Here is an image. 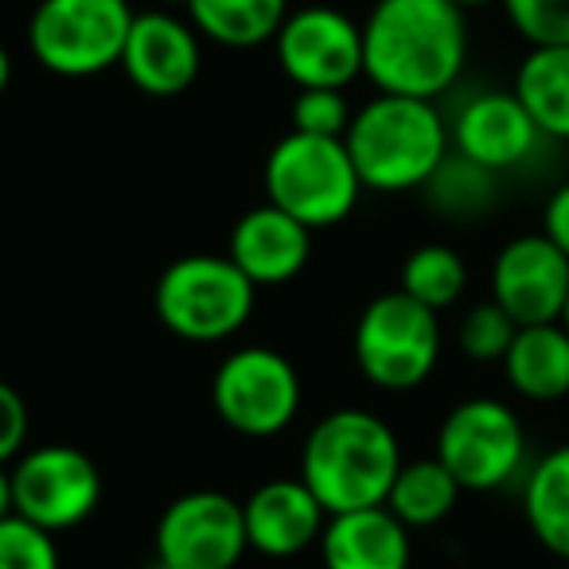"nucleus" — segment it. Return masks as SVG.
Returning <instances> with one entry per match:
<instances>
[{
	"label": "nucleus",
	"mask_w": 569,
	"mask_h": 569,
	"mask_svg": "<svg viewBox=\"0 0 569 569\" xmlns=\"http://www.w3.org/2000/svg\"><path fill=\"white\" fill-rule=\"evenodd\" d=\"M468 63V20L452 0H379L363 20V74L379 94L433 98Z\"/></svg>",
	"instance_id": "f257e3e1"
},
{
	"label": "nucleus",
	"mask_w": 569,
	"mask_h": 569,
	"mask_svg": "<svg viewBox=\"0 0 569 569\" xmlns=\"http://www.w3.org/2000/svg\"><path fill=\"white\" fill-rule=\"evenodd\" d=\"M402 465L395 429L371 410L328 413L301 449V480L328 515L382 507Z\"/></svg>",
	"instance_id": "f03ea898"
},
{
	"label": "nucleus",
	"mask_w": 569,
	"mask_h": 569,
	"mask_svg": "<svg viewBox=\"0 0 569 569\" xmlns=\"http://www.w3.org/2000/svg\"><path fill=\"white\" fill-rule=\"evenodd\" d=\"M363 188L371 191H413L452 152L449 121L426 98L379 94L351 118L343 137Z\"/></svg>",
	"instance_id": "7ed1b4c3"
},
{
	"label": "nucleus",
	"mask_w": 569,
	"mask_h": 569,
	"mask_svg": "<svg viewBox=\"0 0 569 569\" xmlns=\"http://www.w3.org/2000/svg\"><path fill=\"white\" fill-rule=\"evenodd\" d=\"M266 203L281 207L309 230L343 222L359 203L363 180L356 172L348 144L336 137L289 133L266 157Z\"/></svg>",
	"instance_id": "20e7f679"
},
{
	"label": "nucleus",
	"mask_w": 569,
	"mask_h": 569,
	"mask_svg": "<svg viewBox=\"0 0 569 569\" xmlns=\"http://www.w3.org/2000/svg\"><path fill=\"white\" fill-rule=\"evenodd\" d=\"M258 284L227 253H183L160 273L157 317L168 332L191 343H219L242 332L253 312Z\"/></svg>",
	"instance_id": "39448f33"
},
{
	"label": "nucleus",
	"mask_w": 569,
	"mask_h": 569,
	"mask_svg": "<svg viewBox=\"0 0 569 569\" xmlns=\"http://www.w3.org/2000/svg\"><path fill=\"white\" fill-rule=\"evenodd\" d=\"M133 17L129 0H40L28 20V43L43 71L90 79L121 67Z\"/></svg>",
	"instance_id": "423d86ee"
},
{
	"label": "nucleus",
	"mask_w": 569,
	"mask_h": 569,
	"mask_svg": "<svg viewBox=\"0 0 569 569\" xmlns=\"http://www.w3.org/2000/svg\"><path fill=\"white\" fill-rule=\"evenodd\" d=\"M441 359V320L402 289L375 297L356 325V363L379 390H413Z\"/></svg>",
	"instance_id": "0eeeda50"
},
{
	"label": "nucleus",
	"mask_w": 569,
	"mask_h": 569,
	"mask_svg": "<svg viewBox=\"0 0 569 569\" xmlns=\"http://www.w3.org/2000/svg\"><path fill=\"white\" fill-rule=\"evenodd\" d=\"M433 457L465 491H496L527 465V429L499 398H468L445 413Z\"/></svg>",
	"instance_id": "6e6552de"
},
{
	"label": "nucleus",
	"mask_w": 569,
	"mask_h": 569,
	"mask_svg": "<svg viewBox=\"0 0 569 569\" xmlns=\"http://www.w3.org/2000/svg\"><path fill=\"white\" fill-rule=\"evenodd\" d=\"M214 413L242 437H273L301 410V375L273 348H238L211 382Z\"/></svg>",
	"instance_id": "1a4fd4ad"
},
{
	"label": "nucleus",
	"mask_w": 569,
	"mask_h": 569,
	"mask_svg": "<svg viewBox=\"0 0 569 569\" xmlns=\"http://www.w3.org/2000/svg\"><path fill=\"white\" fill-rule=\"evenodd\" d=\"M102 503V472L74 445H40L12 465V507L36 527L71 530Z\"/></svg>",
	"instance_id": "9d476101"
},
{
	"label": "nucleus",
	"mask_w": 569,
	"mask_h": 569,
	"mask_svg": "<svg viewBox=\"0 0 569 569\" xmlns=\"http://www.w3.org/2000/svg\"><path fill=\"white\" fill-rule=\"evenodd\" d=\"M273 48L297 90H343L363 74V24L328 4L289 12Z\"/></svg>",
	"instance_id": "9b49d317"
},
{
	"label": "nucleus",
	"mask_w": 569,
	"mask_h": 569,
	"mask_svg": "<svg viewBox=\"0 0 569 569\" xmlns=\"http://www.w3.org/2000/svg\"><path fill=\"white\" fill-rule=\"evenodd\" d=\"M246 542L242 503L222 491H188L157 522V561L176 569H234Z\"/></svg>",
	"instance_id": "f8f14e48"
},
{
	"label": "nucleus",
	"mask_w": 569,
	"mask_h": 569,
	"mask_svg": "<svg viewBox=\"0 0 569 569\" xmlns=\"http://www.w3.org/2000/svg\"><path fill=\"white\" fill-rule=\"evenodd\" d=\"M569 297V258L538 230L519 234L496 253L491 301L519 328L558 325Z\"/></svg>",
	"instance_id": "ddd939ff"
},
{
	"label": "nucleus",
	"mask_w": 569,
	"mask_h": 569,
	"mask_svg": "<svg viewBox=\"0 0 569 569\" xmlns=\"http://www.w3.org/2000/svg\"><path fill=\"white\" fill-rule=\"evenodd\" d=\"M449 137L452 152H460L465 160H472V164L488 168L496 176L527 164L535 157L538 141H546L535 121H530V113L522 110V102L515 98V90H480V94H472L452 118Z\"/></svg>",
	"instance_id": "4468645a"
},
{
	"label": "nucleus",
	"mask_w": 569,
	"mask_h": 569,
	"mask_svg": "<svg viewBox=\"0 0 569 569\" xmlns=\"http://www.w3.org/2000/svg\"><path fill=\"white\" fill-rule=\"evenodd\" d=\"M199 67H203V51L191 20H180L168 9L133 17L126 51H121V71L137 90H144L149 98H176L199 79Z\"/></svg>",
	"instance_id": "2eb2a0df"
},
{
	"label": "nucleus",
	"mask_w": 569,
	"mask_h": 569,
	"mask_svg": "<svg viewBox=\"0 0 569 569\" xmlns=\"http://www.w3.org/2000/svg\"><path fill=\"white\" fill-rule=\"evenodd\" d=\"M242 519L250 550L266 558H297L309 546H320L328 511L297 476V480H269L253 488L242 503Z\"/></svg>",
	"instance_id": "dca6fc26"
},
{
	"label": "nucleus",
	"mask_w": 569,
	"mask_h": 569,
	"mask_svg": "<svg viewBox=\"0 0 569 569\" xmlns=\"http://www.w3.org/2000/svg\"><path fill=\"white\" fill-rule=\"evenodd\" d=\"M312 253V230L284 214L281 207L261 203L246 211L230 230L227 258L250 277L253 284H284L293 281Z\"/></svg>",
	"instance_id": "f3484780"
},
{
	"label": "nucleus",
	"mask_w": 569,
	"mask_h": 569,
	"mask_svg": "<svg viewBox=\"0 0 569 569\" xmlns=\"http://www.w3.org/2000/svg\"><path fill=\"white\" fill-rule=\"evenodd\" d=\"M410 527L387 503L328 515L320 535L325 569H410Z\"/></svg>",
	"instance_id": "a211bd4d"
},
{
	"label": "nucleus",
	"mask_w": 569,
	"mask_h": 569,
	"mask_svg": "<svg viewBox=\"0 0 569 569\" xmlns=\"http://www.w3.org/2000/svg\"><path fill=\"white\" fill-rule=\"evenodd\" d=\"M507 382L527 402H558L569 395V332L558 325H527L503 356Z\"/></svg>",
	"instance_id": "6ab92c4d"
},
{
	"label": "nucleus",
	"mask_w": 569,
	"mask_h": 569,
	"mask_svg": "<svg viewBox=\"0 0 569 569\" xmlns=\"http://www.w3.org/2000/svg\"><path fill=\"white\" fill-rule=\"evenodd\" d=\"M511 90L546 141H569V43L530 48Z\"/></svg>",
	"instance_id": "aec40b11"
},
{
	"label": "nucleus",
	"mask_w": 569,
	"mask_h": 569,
	"mask_svg": "<svg viewBox=\"0 0 569 569\" xmlns=\"http://www.w3.org/2000/svg\"><path fill=\"white\" fill-rule=\"evenodd\" d=\"M522 519L538 546L569 566V445L530 465L522 480Z\"/></svg>",
	"instance_id": "412c9836"
},
{
	"label": "nucleus",
	"mask_w": 569,
	"mask_h": 569,
	"mask_svg": "<svg viewBox=\"0 0 569 569\" xmlns=\"http://www.w3.org/2000/svg\"><path fill=\"white\" fill-rule=\"evenodd\" d=\"M289 0H188V20L199 36L222 48H261L281 32Z\"/></svg>",
	"instance_id": "4be33fe9"
},
{
	"label": "nucleus",
	"mask_w": 569,
	"mask_h": 569,
	"mask_svg": "<svg viewBox=\"0 0 569 569\" xmlns=\"http://www.w3.org/2000/svg\"><path fill=\"white\" fill-rule=\"evenodd\" d=\"M460 491L465 488H460L457 476H452L441 460L421 457V460H406V465L398 468L395 483H390L387 507L410 530H421V527H437L441 519H449Z\"/></svg>",
	"instance_id": "5701e85b"
},
{
	"label": "nucleus",
	"mask_w": 569,
	"mask_h": 569,
	"mask_svg": "<svg viewBox=\"0 0 569 569\" xmlns=\"http://www.w3.org/2000/svg\"><path fill=\"white\" fill-rule=\"evenodd\" d=\"M406 297H413L418 305L433 312H445L465 297L468 289V266L452 246L445 242H426L402 261V284Z\"/></svg>",
	"instance_id": "b1692460"
},
{
	"label": "nucleus",
	"mask_w": 569,
	"mask_h": 569,
	"mask_svg": "<svg viewBox=\"0 0 569 569\" xmlns=\"http://www.w3.org/2000/svg\"><path fill=\"white\" fill-rule=\"evenodd\" d=\"M496 183H499L496 172L472 164V160H465L460 152H449L445 164L429 176L426 196L441 214L472 219V214H483L491 203H496Z\"/></svg>",
	"instance_id": "393cba45"
},
{
	"label": "nucleus",
	"mask_w": 569,
	"mask_h": 569,
	"mask_svg": "<svg viewBox=\"0 0 569 569\" xmlns=\"http://www.w3.org/2000/svg\"><path fill=\"white\" fill-rule=\"evenodd\" d=\"M515 332H519V325L496 301H483L465 312V320L457 328V343L476 363H503V356L511 351Z\"/></svg>",
	"instance_id": "a878e982"
},
{
	"label": "nucleus",
	"mask_w": 569,
	"mask_h": 569,
	"mask_svg": "<svg viewBox=\"0 0 569 569\" xmlns=\"http://www.w3.org/2000/svg\"><path fill=\"white\" fill-rule=\"evenodd\" d=\"M0 569H59L56 535L20 515L0 519Z\"/></svg>",
	"instance_id": "bb28decb"
},
{
	"label": "nucleus",
	"mask_w": 569,
	"mask_h": 569,
	"mask_svg": "<svg viewBox=\"0 0 569 569\" xmlns=\"http://www.w3.org/2000/svg\"><path fill=\"white\" fill-rule=\"evenodd\" d=\"M503 12L530 48L569 43V0H503Z\"/></svg>",
	"instance_id": "cd10ccee"
},
{
	"label": "nucleus",
	"mask_w": 569,
	"mask_h": 569,
	"mask_svg": "<svg viewBox=\"0 0 569 569\" xmlns=\"http://www.w3.org/2000/svg\"><path fill=\"white\" fill-rule=\"evenodd\" d=\"M289 118H293V133L336 137V141H343L356 113H351L343 90H297Z\"/></svg>",
	"instance_id": "c85d7f7f"
},
{
	"label": "nucleus",
	"mask_w": 569,
	"mask_h": 569,
	"mask_svg": "<svg viewBox=\"0 0 569 569\" xmlns=\"http://www.w3.org/2000/svg\"><path fill=\"white\" fill-rule=\"evenodd\" d=\"M28 445V406L17 387L0 379V465L24 457Z\"/></svg>",
	"instance_id": "c756f323"
},
{
	"label": "nucleus",
	"mask_w": 569,
	"mask_h": 569,
	"mask_svg": "<svg viewBox=\"0 0 569 569\" xmlns=\"http://www.w3.org/2000/svg\"><path fill=\"white\" fill-rule=\"evenodd\" d=\"M542 234L569 258V183H561L542 211Z\"/></svg>",
	"instance_id": "7c9ffc66"
},
{
	"label": "nucleus",
	"mask_w": 569,
	"mask_h": 569,
	"mask_svg": "<svg viewBox=\"0 0 569 569\" xmlns=\"http://www.w3.org/2000/svg\"><path fill=\"white\" fill-rule=\"evenodd\" d=\"M9 515H17V507H12V472L9 465H0V519H9Z\"/></svg>",
	"instance_id": "2f4dec72"
},
{
	"label": "nucleus",
	"mask_w": 569,
	"mask_h": 569,
	"mask_svg": "<svg viewBox=\"0 0 569 569\" xmlns=\"http://www.w3.org/2000/svg\"><path fill=\"white\" fill-rule=\"evenodd\" d=\"M9 82H12V59H9V51H4V43H0V94L9 90Z\"/></svg>",
	"instance_id": "473e14b6"
},
{
	"label": "nucleus",
	"mask_w": 569,
	"mask_h": 569,
	"mask_svg": "<svg viewBox=\"0 0 569 569\" xmlns=\"http://www.w3.org/2000/svg\"><path fill=\"white\" fill-rule=\"evenodd\" d=\"M457 9H465V12H472V9H488V4H503V0H452Z\"/></svg>",
	"instance_id": "72a5a7b5"
},
{
	"label": "nucleus",
	"mask_w": 569,
	"mask_h": 569,
	"mask_svg": "<svg viewBox=\"0 0 569 569\" xmlns=\"http://www.w3.org/2000/svg\"><path fill=\"white\" fill-rule=\"evenodd\" d=\"M164 9H188V0H160Z\"/></svg>",
	"instance_id": "f704fd0d"
},
{
	"label": "nucleus",
	"mask_w": 569,
	"mask_h": 569,
	"mask_svg": "<svg viewBox=\"0 0 569 569\" xmlns=\"http://www.w3.org/2000/svg\"><path fill=\"white\" fill-rule=\"evenodd\" d=\"M561 328L569 332V297H566V309H561Z\"/></svg>",
	"instance_id": "c9c22d12"
},
{
	"label": "nucleus",
	"mask_w": 569,
	"mask_h": 569,
	"mask_svg": "<svg viewBox=\"0 0 569 569\" xmlns=\"http://www.w3.org/2000/svg\"><path fill=\"white\" fill-rule=\"evenodd\" d=\"M149 569H176V566H164V561H152Z\"/></svg>",
	"instance_id": "e433bc0d"
},
{
	"label": "nucleus",
	"mask_w": 569,
	"mask_h": 569,
	"mask_svg": "<svg viewBox=\"0 0 569 569\" xmlns=\"http://www.w3.org/2000/svg\"><path fill=\"white\" fill-rule=\"evenodd\" d=\"M566 569H569V566H566Z\"/></svg>",
	"instance_id": "4c0bfd02"
}]
</instances>
